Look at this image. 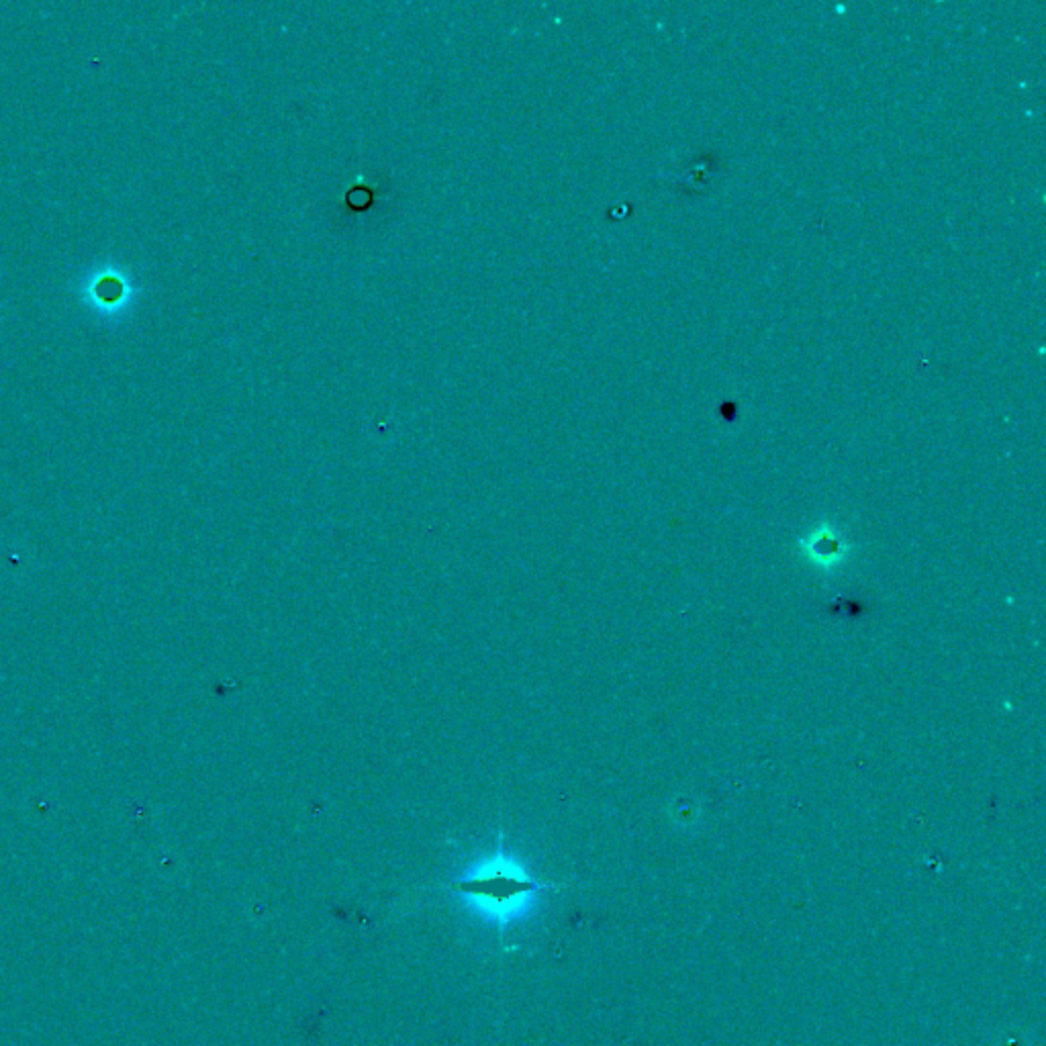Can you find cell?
Wrapping results in <instances>:
<instances>
[{
	"mask_svg": "<svg viewBox=\"0 0 1046 1046\" xmlns=\"http://www.w3.org/2000/svg\"><path fill=\"white\" fill-rule=\"evenodd\" d=\"M544 885L523 867L517 857L495 850L474 863L458 881L456 891L495 922H509L530 906Z\"/></svg>",
	"mask_w": 1046,
	"mask_h": 1046,
	"instance_id": "1",
	"label": "cell"
},
{
	"mask_svg": "<svg viewBox=\"0 0 1046 1046\" xmlns=\"http://www.w3.org/2000/svg\"><path fill=\"white\" fill-rule=\"evenodd\" d=\"M799 548L803 556L820 570H834L850 554L848 540L828 521L801 538Z\"/></svg>",
	"mask_w": 1046,
	"mask_h": 1046,
	"instance_id": "2",
	"label": "cell"
}]
</instances>
